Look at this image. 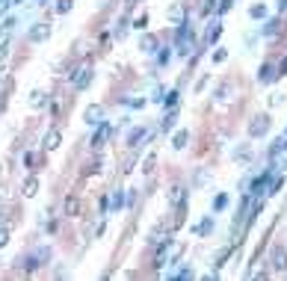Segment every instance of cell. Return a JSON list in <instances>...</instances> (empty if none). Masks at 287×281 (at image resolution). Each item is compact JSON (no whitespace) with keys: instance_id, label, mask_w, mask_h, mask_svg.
Segmentation results:
<instances>
[{"instance_id":"obj_1","label":"cell","mask_w":287,"mask_h":281,"mask_svg":"<svg viewBox=\"0 0 287 281\" xmlns=\"http://www.w3.org/2000/svg\"><path fill=\"white\" fill-rule=\"evenodd\" d=\"M92 62H83V65H77L74 71L68 74V83H71V89H77V92H83L86 86H89V80H92Z\"/></svg>"},{"instance_id":"obj_2","label":"cell","mask_w":287,"mask_h":281,"mask_svg":"<svg viewBox=\"0 0 287 281\" xmlns=\"http://www.w3.org/2000/svg\"><path fill=\"white\" fill-rule=\"evenodd\" d=\"M51 33H54L51 21H36V24L27 30V42H30V45H45V42L51 39Z\"/></svg>"},{"instance_id":"obj_3","label":"cell","mask_w":287,"mask_h":281,"mask_svg":"<svg viewBox=\"0 0 287 281\" xmlns=\"http://www.w3.org/2000/svg\"><path fill=\"white\" fill-rule=\"evenodd\" d=\"M269 124H272V119H269L267 113H261V116H252V119H249V136H252V139L264 136V133L269 130Z\"/></svg>"},{"instance_id":"obj_4","label":"cell","mask_w":287,"mask_h":281,"mask_svg":"<svg viewBox=\"0 0 287 281\" xmlns=\"http://www.w3.org/2000/svg\"><path fill=\"white\" fill-rule=\"evenodd\" d=\"M166 21L169 24H175V27H181V24H187V6L178 0V3H172L169 9H166Z\"/></svg>"},{"instance_id":"obj_5","label":"cell","mask_w":287,"mask_h":281,"mask_svg":"<svg viewBox=\"0 0 287 281\" xmlns=\"http://www.w3.org/2000/svg\"><path fill=\"white\" fill-rule=\"evenodd\" d=\"M110 136H113V124H110V122H101L89 145H92V148H104V145H107V139H110Z\"/></svg>"},{"instance_id":"obj_6","label":"cell","mask_w":287,"mask_h":281,"mask_svg":"<svg viewBox=\"0 0 287 281\" xmlns=\"http://www.w3.org/2000/svg\"><path fill=\"white\" fill-rule=\"evenodd\" d=\"M80 213H83V201H80L77 195H68V198H65V204H62V216L77 219Z\"/></svg>"},{"instance_id":"obj_7","label":"cell","mask_w":287,"mask_h":281,"mask_svg":"<svg viewBox=\"0 0 287 281\" xmlns=\"http://www.w3.org/2000/svg\"><path fill=\"white\" fill-rule=\"evenodd\" d=\"M166 198H169V204L175 207V210H181L184 207V201H187V187H181V184H175L169 193H166Z\"/></svg>"},{"instance_id":"obj_8","label":"cell","mask_w":287,"mask_h":281,"mask_svg":"<svg viewBox=\"0 0 287 281\" xmlns=\"http://www.w3.org/2000/svg\"><path fill=\"white\" fill-rule=\"evenodd\" d=\"M269 263H272V269H278V272H284V269H287V249H284V246H272Z\"/></svg>"},{"instance_id":"obj_9","label":"cell","mask_w":287,"mask_h":281,"mask_svg":"<svg viewBox=\"0 0 287 281\" xmlns=\"http://www.w3.org/2000/svg\"><path fill=\"white\" fill-rule=\"evenodd\" d=\"M59 142H62V130H59V127H51V130L45 133L42 148H45V151H56V148H59Z\"/></svg>"},{"instance_id":"obj_10","label":"cell","mask_w":287,"mask_h":281,"mask_svg":"<svg viewBox=\"0 0 287 281\" xmlns=\"http://www.w3.org/2000/svg\"><path fill=\"white\" fill-rule=\"evenodd\" d=\"M157 45H160V39L154 36V33H145V36L139 39V51L142 53H157Z\"/></svg>"},{"instance_id":"obj_11","label":"cell","mask_w":287,"mask_h":281,"mask_svg":"<svg viewBox=\"0 0 287 281\" xmlns=\"http://www.w3.org/2000/svg\"><path fill=\"white\" fill-rule=\"evenodd\" d=\"M169 249H172V240L166 237V243L157 249V255H154V261H151V263H154V269H160L163 263H169Z\"/></svg>"},{"instance_id":"obj_12","label":"cell","mask_w":287,"mask_h":281,"mask_svg":"<svg viewBox=\"0 0 287 281\" xmlns=\"http://www.w3.org/2000/svg\"><path fill=\"white\" fill-rule=\"evenodd\" d=\"M83 119H86L89 124H101V122H104V107H101V104H92V107H86Z\"/></svg>"},{"instance_id":"obj_13","label":"cell","mask_w":287,"mask_h":281,"mask_svg":"<svg viewBox=\"0 0 287 281\" xmlns=\"http://www.w3.org/2000/svg\"><path fill=\"white\" fill-rule=\"evenodd\" d=\"M48 101H51V95H48V92H42V89L30 92V107H33V110H42V107H48Z\"/></svg>"},{"instance_id":"obj_14","label":"cell","mask_w":287,"mask_h":281,"mask_svg":"<svg viewBox=\"0 0 287 281\" xmlns=\"http://www.w3.org/2000/svg\"><path fill=\"white\" fill-rule=\"evenodd\" d=\"M219 33H222L219 18H216V21H210V24H207V30H204V45H213V42L219 39Z\"/></svg>"},{"instance_id":"obj_15","label":"cell","mask_w":287,"mask_h":281,"mask_svg":"<svg viewBox=\"0 0 287 281\" xmlns=\"http://www.w3.org/2000/svg\"><path fill=\"white\" fill-rule=\"evenodd\" d=\"M284 151H287V136H278L272 142V148H269V160H278Z\"/></svg>"},{"instance_id":"obj_16","label":"cell","mask_w":287,"mask_h":281,"mask_svg":"<svg viewBox=\"0 0 287 281\" xmlns=\"http://www.w3.org/2000/svg\"><path fill=\"white\" fill-rule=\"evenodd\" d=\"M21 193H24V198H33L36 193H39V178H36V175H30V178L24 181V190H21Z\"/></svg>"},{"instance_id":"obj_17","label":"cell","mask_w":287,"mask_h":281,"mask_svg":"<svg viewBox=\"0 0 287 281\" xmlns=\"http://www.w3.org/2000/svg\"><path fill=\"white\" fill-rule=\"evenodd\" d=\"M187 139H190V130H187V127H181V130L172 136V148H178V151L187 148Z\"/></svg>"},{"instance_id":"obj_18","label":"cell","mask_w":287,"mask_h":281,"mask_svg":"<svg viewBox=\"0 0 287 281\" xmlns=\"http://www.w3.org/2000/svg\"><path fill=\"white\" fill-rule=\"evenodd\" d=\"M210 231H213V216H204V219L193 228V234H196V237H207Z\"/></svg>"},{"instance_id":"obj_19","label":"cell","mask_w":287,"mask_h":281,"mask_svg":"<svg viewBox=\"0 0 287 281\" xmlns=\"http://www.w3.org/2000/svg\"><path fill=\"white\" fill-rule=\"evenodd\" d=\"M272 77H275V65H261L258 68V80L261 83H269Z\"/></svg>"},{"instance_id":"obj_20","label":"cell","mask_w":287,"mask_h":281,"mask_svg":"<svg viewBox=\"0 0 287 281\" xmlns=\"http://www.w3.org/2000/svg\"><path fill=\"white\" fill-rule=\"evenodd\" d=\"M249 18L264 21V18H267V6H264V3H252V6H249Z\"/></svg>"},{"instance_id":"obj_21","label":"cell","mask_w":287,"mask_h":281,"mask_svg":"<svg viewBox=\"0 0 287 281\" xmlns=\"http://www.w3.org/2000/svg\"><path fill=\"white\" fill-rule=\"evenodd\" d=\"M148 136V130L145 127H133L130 130V136H127V145H139V139H145Z\"/></svg>"},{"instance_id":"obj_22","label":"cell","mask_w":287,"mask_h":281,"mask_svg":"<svg viewBox=\"0 0 287 281\" xmlns=\"http://www.w3.org/2000/svg\"><path fill=\"white\" fill-rule=\"evenodd\" d=\"M54 9H56V15H68L71 9H74V0H56Z\"/></svg>"},{"instance_id":"obj_23","label":"cell","mask_w":287,"mask_h":281,"mask_svg":"<svg viewBox=\"0 0 287 281\" xmlns=\"http://www.w3.org/2000/svg\"><path fill=\"white\" fill-rule=\"evenodd\" d=\"M110 204H113V210H116V213H119V210L125 207V193H122V190H116V193L110 195Z\"/></svg>"},{"instance_id":"obj_24","label":"cell","mask_w":287,"mask_h":281,"mask_svg":"<svg viewBox=\"0 0 287 281\" xmlns=\"http://www.w3.org/2000/svg\"><path fill=\"white\" fill-rule=\"evenodd\" d=\"M234 160H240V163H249V160H252V148H249V145L237 148V151H234Z\"/></svg>"},{"instance_id":"obj_25","label":"cell","mask_w":287,"mask_h":281,"mask_svg":"<svg viewBox=\"0 0 287 281\" xmlns=\"http://www.w3.org/2000/svg\"><path fill=\"white\" fill-rule=\"evenodd\" d=\"M278 30H281V24L272 18V21H267V24H264V30H261V33H264V36H275Z\"/></svg>"},{"instance_id":"obj_26","label":"cell","mask_w":287,"mask_h":281,"mask_svg":"<svg viewBox=\"0 0 287 281\" xmlns=\"http://www.w3.org/2000/svg\"><path fill=\"white\" fill-rule=\"evenodd\" d=\"M175 119H178V113H175V110H172V113H169V116H166V119H163V124H160V130H163V133H169V130H172V127H175Z\"/></svg>"},{"instance_id":"obj_27","label":"cell","mask_w":287,"mask_h":281,"mask_svg":"<svg viewBox=\"0 0 287 281\" xmlns=\"http://www.w3.org/2000/svg\"><path fill=\"white\" fill-rule=\"evenodd\" d=\"M130 27H133V30H145V27H148V15L142 12L139 18H133V24H130Z\"/></svg>"},{"instance_id":"obj_28","label":"cell","mask_w":287,"mask_h":281,"mask_svg":"<svg viewBox=\"0 0 287 281\" xmlns=\"http://www.w3.org/2000/svg\"><path fill=\"white\" fill-rule=\"evenodd\" d=\"M154 163H157V157H154V154H148V160L142 163V172H145V175H151V172H154Z\"/></svg>"},{"instance_id":"obj_29","label":"cell","mask_w":287,"mask_h":281,"mask_svg":"<svg viewBox=\"0 0 287 281\" xmlns=\"http://www.w3.org/2000/svg\"><path fill=\"white\" fill-rule=\"evenodd\" d=\"M169 59H172V51H169V48H163V51L157 53V65H166Z\"/></svg>"},{"instance_id":"obj_30","label":"cell","mask_w":287,"mask_h":281,"mask_svg":"<svg viewBox=\"0 0 287 281\" xmlns=\"http://www.w3.org/2000/svg\"><path fill=\"white\" fill-rule=\"evenodd\" d=\"M234 6V0H219V6H216V15H225L228 9Z\"/></svg>"},{"instance_id":"obj_31","label":"cell","mask_w":287,"mask_h":281,"mask_svg":"<svg viewBox=\"0 0 287 281\" xmlns=\"http://www.w3.org/2000/svg\"><path fill=\"white\" fill-rule=\"evenodd\" d=\"M225 204H228V195L222 193V195H216V201H213V210H225Z\"/></svg>"},{"instance_id":"obj_32","label":"cell","mask_w":287,"mask_h":281,"mask_svg":"<svg viewBox=\"0 0 287 281\" xmlns=\"http://www.w3.org/2000/svg\"><path fill=\"white\" fill-rule=\"evenodd\" d=\"M172 281H193V269H181V275L172 278Z\"/></svg>"},{"instance_id":"obj_33","label":"cell","mask_w":287,"mask_h":281,"mask_svg":"<svg viewBox=\"0 0 287 281\" xmlns=\"http://www.w3.org/2000/svg\"><path fill=\"white\" fill-rule=\"evenodd\" d=\"M225 59H228V51H222V48L213 53V62H225Z\"/></svg>"},{"instance_id":"obj_34","label":"cell","mask_w":287,"mask_h":281,"mask_svg":"<svg viewBox=\"0 0 287 281\" xmlns=\"http://www.w3.org/2000/svg\"><path fill=\"white\" fill-rule=\"evenodd\" d=\"M228 98H231V86H228V83H225V86H222V89H219V101H228Z\"/></svg>"},{"instance_id":"obj_35","label":"cell","mask_w":287,"mask_h":281,"mask_svg":"<svg viewBox=\"0 0 287 281\" xmlns=\"http://www.w3.org/2000/svg\"><path fill=\"white\" fill-rule=\"evenodd\" d=\"M6 243H9V231H6V228H0V249H3Z\"/></svg>"},{"instance_id":"obj_36","label":"cell","mask_w":287,"mask_h":281,"mask_svg":"<svg viewBox=\"0 0 287 281\" xmlns=\"http://www.w3.org/2000/svg\"><path fill=\"white\" fill-rule=\"evenodd\" d=\"M281 101H284V98H281V92H272V95H269V104H272V107H278Z\"/></svg>"},{"instance_id":"obj_37","label":"cell","mask_w":287,"mask_h":281,"mask_svg":"<svg viewBox=\"0 0 287 281\" xmlns=\"http://www.w3.org/2000/svg\"><path fill=\"white\" fill-rule=\"evenodd\" d=\"M24 163H27V169H36V166H33V163H36V154L27 151V154H24Z\"/></svg>"},{"instance_id":"obj_38","label":"cell","mask_w":287,"mask_h":281,"mask_svg":"<svg viewBox=\"0 0 287 281\" xmlns=\"http://www.w3.org/2000/svg\"><path fill=\"white\" fill-rule=\"evenodd\" d=\"M267 278H269V275H267V272L261 269V272H255V275H252V278H249V281H267Z\"/></svg>"},{"instance_id":"obj_39","label":"cell","mask_w":287,"mask_h":281,"mask_svg":"<svg viewBox=\"0 0 287 281\" xmlns=\"http://www.w3.org/2000/svg\"><path fill=\"white\" fill-rule=\"evenodd\" d=\"M166 104H169V107H175V104H178V92H169V98H166Z\"/></svg>"},{"instance_id":"obj_40","label":"cell","mask_w":287,"mask_h":281,"mask_svg":"<svg viewBox=\"0 0 287 281\" xmlns=\"http://www.w3.org/2000/svg\"><path fill=\"white\" fill-rule=\"evenodd\" d=\"M278 12H281V15L287 12V0H278Z\"/></svg>"},{"instance_id":"obj_41","label":"cell","mask_w":287,"mask_h":281,"mask_svg":"<svg viewBox=\"0 0 287 281\" xmlns=\"http://www.w3.org/2000/svg\"><path fill=\"white\" fill-rule=\"evenodd\" d=\"M278 74H287V59L281 62V71H278Z\"/></svg>"},{"instance_id":"obj_42","label":"cell","mask_w":287,"mask_h":281,"mask_svg":"<svg viewBox=\"0 0 287 281\" xmlns=\"http://www.w3.org/2000/svg\"><path fill=\"white\" fill-rule=\"evenodd\" d=\"M201 281H219V278H216V275H207V278H201Z\"/></svg>"},{"instance_id":"obj_43","label":"cell","mask_w":287,"mask_h":281,"mask_svg":"<svg viewBox=\"0 0 287 281\" xmlns=\"http://www.w3.org/2000/svg\"><path fill=\"white\" fill-rule=\"evenodd\" d=\"M6 3H9V0H0V9H3V6H6Z\"/></svg>"},{"instance_id":"obj_44","label":"cell","mask_w":287,"mask_h":281,"mask_svg":"<svg viewBox=\"0 0 287 281\" xmlns=\"http://www.w3.org/2000/svg\"><path fill=\"white\" fill-rule=\"evenodd\" d=\"M101 281H110V275H104V278H101Z\"/></svg>"},{"instance_id":"obj_45","label":"cell","mask_w":287,"mask_h":281,"mask_svg":"<svg viewBox=\"0 0 287 281\" xmlns=\"http://www.w3.org/2000/svg\"><path fill=\"white\" fill-rule=\"evenodd\" d=\"M12 3H21V0H12Z\"/></svg>"}]
</instances>
